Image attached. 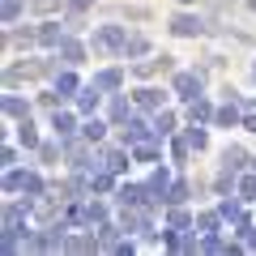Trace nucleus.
<instances>
[{"mask_svg":"<svg viewBox=\"0 0 256 256\" xmlns=\"http://www.w3.org/2000/svg\"><path fill=\"white\" fill-rule=\"evenodd\" d=\"M90 47H94V56H124L128 30H124V26H98V30L90 34Z\"/></svg>","mask_w":256,"mask_h":256,"instance_id":"f257e3e1","label":"nucleus"},{"mask_svg":"<svg viewBox=\"0 0 256 256\" xmlns=\"http://www.w3.org/2000/svg\"><path fill=\"white\" fill-rule=\"evenodd\" d=\"M4 192H26V196H43L47 184L38 171H18V166H9V175H4Z\"/></svg>","mask_w":256,"mask_h":256,"instance_id":"f03ea898","label":"nucleus"},{"mask_svg":"<svg viewBox=\"0 0 256 256\" xmlns=\"http://www.w3.org/2000/svg\"><path fill=\"white\" fill-rule=\"evenodd\" d=\"M120 226L132 230V235H154V222H150V205H124V214H120Z\"/></svg>","mask_w":256,"mask_h":256,"instance_id":"7ed1b4c3","label":"nucleus"},{"mask_svg":"<svg viewBox=\"0 0 256 256\" xmlns=\"http://www.w3.org/2000/svg\"><path fill=\"white\" fill-rule=\"evenodd\" d=\"M201 82H205V68H192V73H175L171 94H180L184 102H192V98H201Z\"/></svg>","mask_w":256,"mask_h":256,"instance_id":"20e7f679","label":"nucleus"},{"mask_svg":"<svg viewBox=\"0 0 256 256\" xmlns=\"http://www.w3.org/2000/svg\"><path fill=\"white\" fill-rule=\"evenodd\" d=\"M124 146H141V141H158V132H154V124H146L141 116H128L124 124Z\"/></svg>","mask_w":256,"mask_h":256,"instance_id":"39448f33","label":"nucleus"},{"mask_svg":"<svg viewBox=\"0 0 256 256\" xmlns=\"http://www.w3.org/2000/svg\"><path fill=\"white\" fill-rule=\"evenodd\" d=\"M52 73V64L43 60H30V64H13L9 73H4V86H18V82H34V77H47Z\"/></svg>","mask_w":256,"mask_h":256,"instance_id":"423d86ee","label":"nucleus"},{"mask_svg":"<svg viewBox=\"0 0 256 256\" xmlns=\"http://www.w3.org/2000/svg\"><path fill=\"white\" fill-rule=\"evenodd\" d=\"M171 34H180V38H196V34H205V22L196 18V13H175V18H171Z\"/></svg>","mask_w":256,"mask_h":256,"instance_id":"0eeeda50","label":"nucleus"},{"mask_svg":"<svg viewBox=\"0 0 256 256\" xmlns=\"http://www.w3.org/2000/svg\"><path fill=\"white\" fill-rule=\"evenodd\" d=\"M218 214H222L226 222H235V230H239V235H244V226H252V222H248V214H244V205H239L235 196H230V192L218 201Z\"/></svg>","mask_w":256,"mask_h":256,"instance_id":"6e6552de","label":"nucleus"},{"mask_svg":"<svg viewBox=\"0 0 256 256\" xmlns=\"http://www.w3.org/2000/svg\"><path fill=\"white\" fill-rule=\"evenodd\" d=\"M98 102H102V90L98 86H82V90H77V116H94V111H98Z\"/></svg>","mask_w":256,"mask_h":256,"instance_id":"1a4fd4ad","label":"nucleus"},{"mask_svg":"<svg viewBox=\"0 0 256 256\" xmlns=\"http://www.w3.org/2000/svg\"><path fill=\"white\" fill-rule=\"evenodd\" d=\"M214 124H218V128H239V124H244V116H239V98H235V94H230V102H222V107L214 111Z\"/></svg>","mask_w":256,"mask_h":256,"instance_id":"9d476101","label":"nucleus"},{"mask_svg":"<svg viewBox=\"0 0 256 256\" xmlns=\"http://www.w3.org/2000/svg\"><path fill=\"white\" fill-rule=\"evenodd\" d=\"M132 102H137L141 111H162V102H166V94L158 90V86H141V90L132 94Z\"/></svg>","mask_w":256,"mask_h":256,"instance_id":"9b49d317","label":"nucleus"},{"mask_svg":"<svg viewBox=\"0 0 256 256\" xmlns=\"http://www.w3.org/2000/svg\"><path fill=\"white\" fill-rule=\"evenodd\" d=\"M52 128H56V137H60V141H68V137L77 132V128H82V124H77V111H60V107H56Z\"/></svg>","mask_w":256,"mask_h":256,"instance_id":"f8f14e48","label":"nucleus"},{"mask_svg":"<svg viewBox=\"0 0 256 256\" xmlns=\"http://www.w3.org/2000/svg\"><path fill=\"white\" fill-rule=\"evenodd\" d=\"M56 56H60V60L68 64V68H77V64L86 60V43H77L73 34H64V43H60V52H56Z\"/></svg>","mask_w":256,"mask_h":256,"instance_id":"ddd939ff","label":"nucleus"},{"mask_svg":"<svg viewBox=\"0 0 256 256\" xmlns=\"http://www.w3.org/2000/svg\"><path fill=\"white\" fill-rule=\"evenodd\" d=\"M166 68H171V56H150V60L132 64V73H137V77H154V73H166Z\"/></svg>","mask_w":256,"mask_h":256,"instance_id":"4468645a","label":"nucleus"},{"mask_svg":"<svg viewBox=\"0 0 256 256\" xmlns=\"http://www.w3.org/2000/svg\"><path fill=\"white\" fill-rule=\"evenodd\" d=\"M38 43L52 47V52H60V43H64V26H60V22H43V26H38Z\"/></svg>","mask_w":256,"mask_h":256,"instance_id":"2eb2a0df","label":"nucleus"},{"mask_svg":"<svg viewBox=\"0 0 256 256\" xmlns=\"http://www.w3.org/2000/svg\"><path fill=\"white\" fill-rule=\"evenodd\" d=\"M77 90H82V82H77V73H73V68L56 73V94H60V98H77Z\"/></svg>","mask_w":256,"mask_h":256,"instance_id":"dca6fc26","label":"nucleus"},{"mask_svg":"<svg viewBox=\"0 0 256 256\" xmlns=\"http://www.w3.org/2000/svg\"><path fill=\"white\" fill-rule=\"evenodd\" d=\"M94 86H98L102 94H111V90L124 86V73H120V68H98V73H94Z\"/></svg>","mask_w":256,"mask_h":256,"instance_id":"f3484780","label":"nucleus"},{"mask_svg":"<svg viewBox=\"0 0 256 256\" xmlns=\"http://www.w3.org/2000/svg\"><path fill=\"white\" fill-rule=\"evenodd\" d=\"M128 158H132V150L124 146V150H107V154H98V162L107 166V171H116V175H120V171L128 166Z\"/></svg>","mask_w":256,"mask_h":256,"instance_id":"a211bd4d","label":"nucleus"},{"mask_svg":"<svg viewBox=\"0 0 256 256\" xmlns=\"http://www.w3.org/2000/svg\"><path fill=\"white\" fill-rule=\"evenodd\" d=\"M214 111H218V107H214V102H205V98H192V102H188V120H196V124H210Z\"/></svg>","mask_w":256,"mask_h":256,"instance_id":"6ab92c4d","label":"nucleus"},{"mask_svg":"<svg viewBox=\"0 0 256 256\" xmlns=\"http://www.w3.org/2000/svg\"><path fill=\"white\" fill-rule=\"evenodd\" d=\"M120 230H124V226H111V222H98V248H111V252H116V248L124 244V239H120Z\"/></svg>","mask_w":256,"mask_h":256,"instance_id":"aec40b11","label":"nucleus"},{"mask_svg":"<svg viewBox=\"0 0 256 256\" xmlns=\"http://www.w3.org/2000/svg\"><path fill=\"white\" fill-rule=\"evenodd\" d=\"M64 222H68V226H94V218H90V201H86V205H68Z\"/></svg>","mask_w":256,"mask_h":256,"instance_id":"412c9836","label":"nucleus"},{"mask_svg":"<svg viewBox=\"0 0 256 256\" xmlns=\"http://www.w3.org/2000/svg\"><path fill=\"white\" fill-rule=\"evenodd\" d=\"M4 116H9V120H26L30 116V102L18 98V94H4Z\"/></svg>","mask_w":256,"mask_h":256,"instance_id":"4be33fe9","label":"nucleus"},{"mask_svg":"<svg viewBox=\"0 0 256 256\" xmlns=\"http://www.w3.org/2000/svg\"><path fill=\"white\" fill-rule=\"evenodd\" d=\"M26 4H30V0H4V4H0V22H4V26H13V22L26 13Z\"/></svg>","mask_w":256,"mask_h":256,"instance_id":"5701e85b","label":"nucleus"},{"mask_svg":"<svg viewBox=\"0 0 256 256\" xmlns=\"http://www.w3.org/2000/svg\"><path fill=\"white\" fill-rule=\"evenodd\" d=\"M128 150H132V158H137V162H162V154H158L154 141H141V146H128Z\"/></svg>","mask_w":256,"mask_h":256,"instance_id":"b1692460","label":"nucleus"},{"mask_svg":"<svg viewBox=\"0 0 256 256\" xmlns=\"http://www.w3.org/2000/svg\"><path fill=\"white\" fill-rule=\"evenodd\" d=\"M102 132H107V124H102L98 116H86L82 120V137L86 141H102Z\"/></svg>","mask_w":256,"mask_h":256,"instance_id":"393cba45","label":"nucleus"},{"mask_svg":"<svg viewBox=\"0 0 256 256\" xmlns=\"http://www.w3.org/2000/svg\"><path fill=\"white\" fill-rule=\"evenodd\" d=\"M4 43H9V47H34L38 43V30H9Z\"/></svg>","mask_w":256,"mask_h":256,"instance_id":"a878e982","label":"nucleus"},{"mask_svg":"<svg viewBox=\"0 0 256 256\" xmlns=\"http://www.w3.org/2000/svg\"><path fill=\"white\" fill-rule=\"evenodd\" d=\"M18 141H22L26 150H38V132H34V124H30V116L18 120Z\"/></svg>","mask_w":256,"mask_h":256,"instance_id":"bb28decb","label":"nucleus"},{"mask_svg":"<svg viewBox=\"0 0 256 256\" xmlns=\"http://www.w3.org/2000/svg\"><path fill=\"white\" fill-rule=\"evenodd\" d=\"M188 192H192L188 180H175L171 188H166V205H184V201H188Z\"/></svg>","mask_w":256,"mask_h":256,"instance_id":"cd10ccee","label":"nucleus"},{"mask_svg":"<svg viewBox=\"0 0 256 256\" xmlns=\"http://www.w3.org/2000/svg\"><path fill=\"white\" fill-rule=\"evenodd\" d=\"M64 248H68V252H94L98 239H94V235H68V239H64Z\"/></svg>","mask_w":256,"mask_h":256,"instance_id":"c85d7f7f","label":"nucleus"},{"mask_svg":"<svg viewBox=\"0 0 256 256\" xmlns=\"http://www.w3.org/2000/svg\"><path fill=\"white\" fill-rule=\"evenodd\" d=\"M235 196H239V201H256V171H252V175H239Z\"/></svg>","mask_w":256,"mask_h":256,"instance_id":"c756f323","label":"nucleus"},{"mask_svg":"<svg viewBox=\"0 0 256 256\" xmlns=\"http://www.w3.org/2000/svg\"><path fill=\"white\" fill-rule=\"evenodd\" d=\"M171 128H175V111H154V132L158 137H171Z\"/></svg>","mask_w":256,"mask_h":256,"instance_id":"7c9ffc66","label":"nucleus"},{"mask_svg":"<svg viewBox=\"0 0 256 256\" xmlns=\"http://www.w3.org/2000/svg\"><path fill=\"white\" fill-rule=\"evenodd\" d=\"M188 146H192V150H205V146H210V132H205V124H196V120L188 124Z\"/></svg>","mask_w":256,"mask_h":256,"instance_id":"2f4dec72","label":"nucleus"},{"mask_svg":"<svg viewBox=\"0 0 256 256\" xmlns=\"http://www.w3.org/2000/svg\"><path fill=\"white\" fill-rule=\"evenodd\" d=\"M146 52H150V38L146 34H128V47H124L128 60H137V56H146Z\"/></svg>","mask_w":256,"mask_h":256,"instance_id":"473e14b6","label":"nucleus"},{"mask_svg":"<svg viewBox=\"0 0 256 256\" xmlns=\"http://www.w3.org/2000/svg\"><path fill=\"white\" fill-rule=\"evenodd\" d=\"M218 218H222V214H196V222H192L196 235H214V230H218Z\"/></svg>","mask_w":256,"mask_h":256,"instance_id":"72a5a7b5","label":"nucleus"},{"mask_svg":"<svg viewBox=\"0 0 256 256\" xmlns=\"http://www.w3.org/2000/svg\"><path fill=\"white\" fill-rule=\"evenodd\" d=\"M128 116H132V111H128V98H124V94H111V120H116V124H124Z\"/></svg>","mask_w":256,"mask_h":256,"instance_id":"f704fd0d","label":"nucleus"},{"mask_svg":"<svg viewBox=\"0 0 256 256\" xmlns=\"http://www.w3.org/2000/svg\"><path fill=\"white\" fill-rule=\"evenodd\" d=\"M166 226H175V230H188V226H192L188 210H180V205H171V214H166Z\"/></svg>","mask_w":256,"mask_h":256,"instance_id":"c9c22d12","label":"nucleus"},{"mask_svg":"<svg viewBox=\"0 0 256 256\" xmlns=\"http://www.w3.org/2000/svg\"><path fill=\"white\" fill-rule=\"evenodd\" d=\"M248 162V154L239 146H226V154H222V166H230V171H239V166Z\"/></svg>","mask_w":256,"mask_h":256,"instance_id":"e433bc0d","label":"nucleus"},{"mask_svg":"<svg viewBox=\"0 0 256 256\" xmlns=\"http://www.w3.org/2000/svg\"><path fill=\"white\" fill-rule=\"evenodd\" d=\"M60 150H64V146L47 141V146H38V158H43V162H56V158H60Z\"/></svg>","mask_w":256,"mask_h":256,"instance_id":"4c0bfd02","label":"nucleus"},{"mask_svg":"<svg viewBox=\"0 0 256 256\" xmlns=\"http://www.w3.org/2000/svg\"><path fill=\"white\" fill-rule=\"evenodd\" d=\"M188 137H184V141H171V158H175V162H184V158H188Z\"/></svg>","mask_w":256,"mask_h":256,"instance_id":"58836bf2","label":"nucleus"},{"mask_svg":"<svg viewBox=\"0 0 256 256\" xmlns=\"http://www.w3.org/2000/svg\"><path fill=\"white\" fill-rule=\"evenodd\" d=\"M30 9H34V13H56V9H60V0H30Z\"/></svg>","mask_w":256,"mask_h":256,"instance_id":"ea45409f","label":"nucleus"},{"mask_svg":"<svg viewBox=\"0 0 256 256\" xmlns=\"http://www.w3.org/2000/svg\"><path fill=\"white\" fill-rule=\"evenodd\" d=\"M90 218H94V222H107V205H102V201H90Z\"/></svg>","mask_w":256,"mask_h":256,"instance_id":"a19ab883","label":"nucleus"},{"mask_svg":"<svg viewBox=\"0 0 256 256\" xmlns=\"http://www.w3.org/2000/svg\"><path fill=\"white\" fill-rule=\"evenodd\" d=\"M0 162H4V166H13V162H18V150H13V146H4V150H0Z\"/></svg>","mask_w":256,"mask_h":256,"instance_id":"79ce46f5","label":"nucleus"},{"mask_svg":"<svg viewBox=\"0 0 256 256\" xmlns=\"http://www.w3.org/2000/svg\"><path fill=\"white\" fill-rule=\"evenodd\" d=\"M244 244H248V248L256 252V226H244Z\"/></svg>","mask_w":256,"mask_h":256,"instance_id":"37998d69","label":"nucleus"},{"mask_svg":"<svg viewBox=\"0 0 256 256\" xmlns=\"http://www.w3.org/2000/svg\"><path fill=\"white\" fill-rule=\"evenodd\" d=\"M239 128H248V132H256V111H248V116H244V124H239Z\"/></svg>","mask_w":256,"mask_h":256,"instance_id":"c03bdc74","label":"nucleus"},{"mask_svg":"<svg viewBox=\"0 0 256 256\" xmlns=\"http://www.w3.org/2000/svg\"><path fill=\"white\" fill-rule=\"evenodd\" d=\"M90 4H94V0H68V9H77V13H86Z\"/></svg>","mask_w":256,"mask_h":256,"instance_id":"a18cd8bd","label":"nucleus"},{"mask_svg":"<svg viewBox=\"0 0 256 256\" xmlns=\"http://www.w3.org/2000/svg\"><path fill=\"white\" fill-rule=\"evenodd\" d=\"M180 4H196V0H180Z\"/></svg>","mask_w":256,"mask_h":256,"instance_id":"49530a36","label":"nucleus"},{"mask_svg":"<svg viewBox=\"0 0 256 256\" xmlns=\"http://www.w3.org/2000/svg\"><path fill=\"white\" fill-rule=\"evenodd\" d=\"M252 171H256V158H252Z\"/></svg>","mask_w":256,"mask_h":256,"instance_id":"de8ad7c7","label":"nucleus"}]
</instances>
